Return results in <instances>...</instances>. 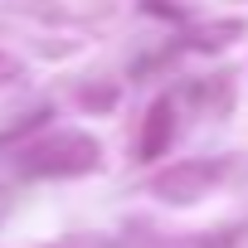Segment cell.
<instances>
[{
	"label": "cell",
	"instance_id": "4",
	"mask_svg": "<svg viewBox=\"0 0 248 248\" xmlns=\"http://www.w3.org/2000/svg\"><path fill=\"white\" fill-rule=\"evenodd\" d=\"M20 68H15V59H5V54H0V83H10Z\"/></svg>",
	"mask_w": 248,
	"mask_h": 248
},
{
	"label": "cell",
	"instance_id": "1",
	"mask_svg": "<svg viewBox=\"0 0 248 248\" xmlns=\"http://www.w3.org/2000/svg\"><path fill=\"white\" fill-rule=\"evenodd\" d=\"M93 166H97V141L83 132H59L44 146L25 151V161H20L25 175H83Z\"/></svg>",
	"mask_w": 248,
	"mask_h": 248
},
{
	"label": "cell",
	"instance_id": "2",
	"mask_svg": "<svg viewBox=\"0 0 248 248\" xmlns=\"http://www.w3.org/2000/svg\"><path fill=\"white\" fill-rule=\"evenodd\" d=\"M219 175H224V166H209V161H200V166H175L170 175L156 180V195H161V200H195V195H204Z\"/></svg>",
	"mask_w": 248,
	"mask_h": 248
},
{
	"label": "cell",
	"instance_id": "3",
	"mask_svg": "<svg viewBox=\"0 0 248 248\" xmlns=\"http://www.w3.org/2000/svg\"><path fill=\"white\" fill-rule=\"evenodd\" d=\"M170 132H175V107H170V97H161L151 112H146V132H141V161H156L166 146H170Z\"/></svg>",
	"mask_w": 248,
	"mask_h": 248
}]
</instances>
